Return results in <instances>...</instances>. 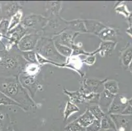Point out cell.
<instances>
[{
  "label": "cell",
  "instance_id": "cell-29",
  "mask_svg": "<svg viewBox=\"0 0 132 131\" xmlns=\"http://www.w3.org/2000/svg\"><path fill=\"white\" fill-rule=\"evenodd\" d=\"M22 58L27 63L30 64H38L37 61L36 53L34 50L26 51V52H21Z\"/></svg>",
  "mask_w": 132,
  "mask_h": 131
},
{
  "label": "cell",
  "instance_id": "cell-20",
  "mask_svg": "<svg viewBox=\"0 0 132 131\" xmlns=\"http://www.w3.org/2000/svg\"><path fill=\"white\" fill-rule=\"evenodd\" d=\"M95 120V117H93V115L87 109L86 111L82 115H80V117L77 119H76L74 121L78 123L81 127L87 128V127L91 125L94 122Z\"/></svg>",
  "mask_w": 132,
  "mask_h": 131
},
{
  "label": "cell",
  "instance_id": "cell-32",
  "mask_svg": "<svg viewBox=\"0 0 132 131\" xmlns=\"http://www.w3.org/2000/svg\"><path fill=\"white\" fill-rule=\"evenodd\" d=\"M115 11L118 13L124 15L126 17H128L130 14V13L127 8V6L123 3H120L118 5V6H116L115 8Z\"/></svg>",
  "mask_w": 132,
  "mask_h": 131
},
{
  "label": "cell",
  "instance_id": "cell-34",
  "mask_svg": "<svg viewBox=\"0 0 132 131\" xmlns=\"http://www.w3.org/2000/svg\"><path fill=\"white\" fill-rule=\"evenodd\" d=\"M98 53L97 50H95L93 54L89 56H87L84 60H82V63H85L87 65H93L94 64L96 60V56L95 55Z\"/></svg>",
  "mask_w": 132,
  "mask_h": 131
},
{
  "label": "cell",
  "instance_id": "cell-2",
  "mask_svg": "<svg viewBox=\"0 0 132 131\" xmlns=\"http://www.w3.org/2000/svg\"><path fill=\"white\" fill-rule=\"evenodd\" d=\"M26 63L17 47L0 50V77L19 76Z\"/></svg>",
  "mask_w": 132,
  "mask_h": 131
},
{
  "label": "cell",
  "instance_id": "cell-40",
  "mask_svg": "<svg viewBox=\"0 0 132 131\" xmlns=\"http://www.w3.org/2000/svg\"><path fill=\"white\" fill-rule=\"evenodd\" d=\"M3 121H0V131H3V124H2Z\"/></svg>",
  "mask_w": 132,
  "mask_h": 131
},
{
  "label": "cell",
  "instance_id": "cell-45",
  "mask_svg": "<svg viewBox=\"0 0 132 131\" xmlns=\"http://www.w3.org/2000/svg\"><path fill=\"white\" fill-rule=\"evenodd\" d=\"M10 131H14V130H10Z\"/></svg>",
  "mask_w": 132,
  "mask_h": 131
},
{
  "label": "cell",
  "instance_id": "cell-17",
  "mask_svg": "<svg viewBox=\"0 0 132 131\" xmlns=\"http://www.w3.org/2000/svg\"><path fill=\"white\" fill-rule=\"evenodd\" d=\"M103 41H112L116 43L117 39V33L114 29L106 27L104 28L98 35Z\"/></svg>",
  "mask_w": 132,
  "mask_h": 131
},
{
  "label": "cell",
  "instance_id": "cell-42",
  "mask_svg": "<svg viewBox=\"0 0 132 131\" xmlns=\"http://www.w3.org/2000/svg\"><path fill=\"white\" fill-rule=\"evenodd\" d=\"M129 70H130L131 73V74H132V62H131V64L129 65Z\"/></svg>",
  "mask_w": 132,
  "mask_h": 131
},
{
  "label": "cell",
  "instance_id": "cell-21",
  "mask_svg": "<svg viewBox=\"0 0 132 131\" xmlns=\"http://www.w3.org/2000/svg\"><path fill=\"white\" fill-rule=\"evenodd\" d=\"M101 130H116L114 123L110 117L109 114H105L104 117L100 121Z\"/></svg>",
  "mask_w": 132,
  "mask_h": 131
},
{
  "label": "cell",
  "instance_id": "cell-14",
  "mask_svg": "<svg viewBox=\"0 0 132 131\" xmlns=\"http://www.w3.org/2000/svg\"><path fill=\"white\" fill-rule=\"evenodd\" d=\"M85 26H86L87 33H92L98 36L99 33L105 28L106 26L100 21L92 19H85L84 20Z\"/></svg>",
  "mask_w": 132,
  "mask_h": 131
},
{
  "label": "cell",
  "instance_id": "cell-22",
  "mask_svg": "<svg viewBox=\"0 0 132 131\" xmlns=\"http://www.w3.org/2000/svg\"><path fill=\"white\" fill-rule=\"evenodd\" d=\"M87 110L93 115V116L96 120H98L99 121L101 120V119L104 117V115L106 114L102 110V109L99 107L98 104H91L88 106Z\"/></svg>",
  "mask_w": 132,
  "mask_h": 131
},
{
  "label": "cell",
  "instance_id": "cell-16",
  "mask_svg": "<svg viewBox=\"0 0 132 131\" xmlns=\"http://www.w3.org/2000/svg\"><path fill=\"white\" fill-rule=\"evenodd\" d=\"M115 47H116V43L114 42L102 41L97 50L101 56L104 57L111 55Z\"/></svg>",
  "mask_w": 132,
  "mask_h": 131
},
{
  "label": "cell",
  "instance_id": "cell-6",
  "mask_svg": "<svg viewBox=\"0 0 132 131\" xmlns=\"http://www.w3.org/2000/svg\"><path fill=\"white\" fill-rule=\"evenodd\" d=\"M28 32L20 24L16 26L12 30L7 32L4 39H7V42L4 45L5 50H10L13 48L17 47V45L23 36L27 34Z\"/></svg>",
  "mask_w": 132,
  "mask_h": 131
},
{
  "label": "cell",
  "instance_id": "cell-18",
  "mask_svg": "<svg viewBox=\"0 0 132 131\" xmlns=\"http://www.w3.org/2000/svg\"><path fill=\"white\" fill-rule=\"evenodd\" d=\"M62 3L61 2H50L46 3V13L47 14V18L55 16H59L61 10Z\"/></svg>",
  "mask_w": 132,
  "mask_h": 131
},
{
  "label": "cell",
  "instance_id": "cell-7",
  "mask_svg": "<svg viewBox=\"0 0 132 131\" xmlns=\"http://www.w3.org/2000/svg\"><path fill=\"white\" fill-rule=\"evenodd\" d=\"M40 33H27L23 36L17 45V49L20 52L34 50L39 38Z\"/></svg>",
  "mask_w": 132,
  "mask_h": 131
},
{
  "label": "cell",
  "instance_id": "cell-43",
  "mask_svg": "<svg viewBox=\"0 0 132 131\" xmlns=\"http://www.w3.org/2000/svg\"><path fill=\"white\" fill-rule=\"evenodd\" d=\"M99 131H110V130H100Z\"/></svg>",
  "mask_w": 132,
  "mask_h": 131
},
{
  "label": "cell",
  "instance_id": "cell-11",
  "mask_svg": "<svg viewBox=\"0 0 132 131\" xmlns=\"http://www.w3.org/2000/svg\"><path fill=\"white\" fill-rule=\"evenodd\" d=\"M128 105V100L126 97L120 94H116L108 110L107 113L109 115L122 114Z\"/></svg>",
  "mask_w": 132,
  "mask_h": 131
},
{
  "label": "cell",
  "instance_id": "cell-41",
  "mask_svg": "<svg viewBox=\"0 0 132 131\" xmlns=\"http://www.w3.org/2000/svg\"><path fill=\"white\" fill-rule=\"evenodd\" d=\"M128 104H129L130 106L132 107V98H131V99H129V100H128Z\"/></svg>",
  "mask_w": 132,
  "mask_h": 131
},
{
  "label": "cell",
  "instance_id": "cell-36",
  "mask_svg": "<svg viewBox=\"0 0 132 131\" xmlns=\"http://www.w3.org/2000/svg\"><path fill=\"white\" fill-rule=\"evenodd\" d=\"M122 114L127 115H132V107L128 104Z\"/></svg>",
  "mask_w": 132,
  "mask_h": 131
},
{
  "label": "cell",
  "instance_id": "cell-9",
  "mask_svg": "<svg viewBox=\"0 0 132 131\" xmlns=\"http://www.w3.org/2000/svg\"><path fill=\"white\" fill-rule=\"evenodd\" d=\"M19 79L22 86L29 92L30 95L33 98L36 93L37 90L39 87V84L36 79V77L31 76L22 72L19 75Z\"/></svg>",
  "mask_w": 132,
  "mask_h": 131
},
{
  "label": "cell",
  "instance_id": "cell-37",
  "mask_svg": "<svg viewBox=\"0 0 132 131\" xmlns=\"http://www.w3.org/2000/svg\"><path fill=\"white\" fill-rule=\"evenodd\" d=\"M126 32L129 35V36H131L132 37V26H130V27L127 30Z\"/></svg>",
  "mask_w": 132,
  "mask_h": 131
},
{
  "label": "cell",
  "instance_id": "cell-3",
  "mask_svg": "<svg viewBox=\"0 0 132 131\" xmlns=\"http://www.w3.org/2000/svg\"><path fill=\"white\" fill-rule=\"evenodd\" d=\"M36 53L45 58V59L59 64H64L67 58L62 56L57 51L52 38L42 36L36 47Z\"/></svg>",
  "mask_w": 132,
  "mask_h": 131
},
{
  "label": "cell",
  "instance_id": "cell-8",
  "mask_svg": "<svg viewBox=\"0 0 132 131\" xmlns=\"http://www.w3.org/2000/svg\"><path fill=\"white\" fill-rule=\"evenodd\" d=\"M110 116L114 123L116 131H132V115L112 114Z\"/></svg>",
  "mask_w": 132,
  "mask_h": 131
},
{
  "label": "cell",
  "instance_id": "cell-24",
  "mask_svg": "<svg viewBox=\"0 0 132 131\" xmlns=\"http://www.w3.org/2000/svg\"><path fill=\"white\" fill-rule=\"evenodd\" d=\"M22 19V10H20L16 13V14L11 17V19L9 20V28H8V32L12 30L13 29L16 28V26L20 24V22Z\"/></svg>",
  "mask_w": 132,
  "mask_h": 131
},
{
  "label": "cell",
  "instance_id": "cell-31",
  "mask_svg": "<svg viewBox=\"0 0 132 131\" xmlns=\"http://www.w3.org/2000/svg\"><path fill=\"white\" fill-rule=\"evenodd\" d=\"M65 130L67 131H86V128L82 127L75 121L70 123L65 127Z\"/></svg>",
  "mask_w": 132,
  "mask_h": 131
},
{
  "label": "cell",
  "instance_id": "cell-35",
  "mask_svg": "<svg viewBox=\"0 0 132 131\" xmlns=\"http://www.w3.org/2000/svg\"><path fill=\"white\" fill-rule=\"evenodd\" d=\"M86 131H99L101 130L100 121L98 120H95L94 122L90 126L86 128Z\"/></svg>",
  "mask_w": 132,
  "mask_h": 131
},
{
  "label": "cell",
  "instance_id": "cell-30",
  "mask_svg": "<svg viewBox=\"0 0 132 131\" xmlns=\"http://www.w3.org/2000/svg\"><path fill=\"white\" fill-rule=\"evenodd\" d=\"M1 105L16 106H19V108H21V106L18 103H16V102H15L14 100L11 99L10 98L5 95L4 94L2 93V92H0V106Z\"/></svg>",
  "mask_w": 132,
  "mask_h": 131
},
{
  "label": "cell",
  "instance_id": "cell-5",
  "mask_svg": "<svg viewBox=\"0 0 132 131\" xmlns=\"http://www.w3.org/2000/svg\"><path fill=\"white\" fill-rule=\"evenodd\" d=\"M47 19L40 14H31L22 19L20 25L27 30L28 33H40L48 22Z\"/></svg>",
  "mask_w": 132,
  "mask_h": 131
},
{
  "label": "cell",
  "instance_id": "cell-4",
  "mask_svg": "<svg viewBox=\"0 0 132 131\" xmlns=\"http://www.w3.org/2000/svg\"><path fill=\"white\" fill-rule=\"evenodd\" d=\"M46 26L42 31V36L53 38L64 31L68 30V20L62 19L59 16L49 18Z\"/></svg>",
  "mask_w": 132,
  "mask_h": 131
},
{
  "label": "cell",
  "instance_id": "cell-19",
  "mask_svg": "<svg viewBox=\"0 0 132 131\" xmlns=\"http://www.w3.org/2000/svg\"><path fill=\"white\" fill-rule=\"evenodd\" d=\"M68 30L80 33H87L83 19H75L68 21Z\"/></svg>",
  "mask_w": 132,
  "mask_h": 131
},
{
  "label": "cell",
  "instance_id": "cell-23",
  "mask_svg": "<svg viewBox=\"0 0 132 131\" xmlns=\"http://www.w3.org/2000/svg\"><path fill=\"white\" fill-rule=\"evenodd\" d=\"M39 71H40V65L39 64L26 63L22 72L31 76L36 77L38 74Z\"/></svg>",
  "mask_w": 132,
  "mask_h": 131
},
{
  "label": "cell",
  "instance_id": "cell-12",
  "mask_svg": "<svg viewBox=\"0 0 132 131\" xmlns=\"http://www.w3.org/2000/svg\"><path fill=\"white\" fill-rule=\"evenodd\" d=\"M3 19L9 20L19 11L22 10V5L19 2H1Z\"/></svg>",
  "mask_w": 132,
  "mask_h": 131
},
{
  "label": "cell",
  "instance_id": "cell-26",
  "mask_svg": "<svg viewBox=\"0 0 132 131\" xmlns=\"http://www.w3.org/2000/svg\"><path fill=\"white\" fill-rule=\"evenodd\" d=\"M104 89L114 95L117 94L119 90L118 82L114 80H108L105 81L104 83Z\"/></svg>",
  "mask_w": 132,
  "mask_h": 131
},
{
  "label": "cell",
  "instance_id": "cell-27",
  "mask_svg": "<svg viewBox=\"0 0 132 131\" xmlns=\"http://www.w3.org/2000/svg\"><path fill=\"white\" fill-rule=\"evenodd\" d=\"M54 43H55V46L57 49V51L62 56H64L67 58H68L72 55V49L69 48L68 47L65 46V45H61V44L56 41H54Z\"/></svg>",
  "mask_w": 132,
  "mask_h": 131
},
{
  "label": "cell",
  "instance_id": "cell-38",
  "mask_svg": "<svg viewBox=\"0 0 132 131\" xmlns=\"http://www.w3.org/2000/svg\"><path fill=\"white\" fill-rule=\"evenodd\" d=\"M3 15H2V8H1V2H0V22L3 20Z\"/></svg>",
  "mask_w": 132,
  "mask_h": 131
},
{
  "label": "cell",
  "instance_id": "cell-28",
  "mask_svg": "<svg viewBox=\"0 0 132 131\" xmlns=\"http://www.w3.org/2000/svg\"><path fill=\"white\" fill-rule=\"evenodd\" d=\"M121 60L123 65L126 67H128L132 62V47L127 48L122 53Z\"/></svg>",
  "mask_w": 132,
  "mask_h": 131
},
{
  "label": "cell",
  "instance_id": "cell-39",
  "mask_svg": "<svg viewBox=\"0 0 132 131\" xmlns=\"http://www.w3.org/2000/svg\"><path fill=\"white\" fill-rule=\"evenodd\" d=\"M128 18H129V23L131 24V25L132 26V13H130V14H129V16H128Z\"/></svg>",
  "mask_w": 132,
  "mask_h": 131
},
{
  "label": "cell",
  "instance_id": "cell-15",
  "mask_svg": "<svg viewBox=\"0 0 132 131\" xmlns=\"http://www.w3.org/2000/svg\"><path fill=\"white\" fill-rule=\"evenodd\" d=\"M114 94H112L106 90L104 89L99 94V101H98V105L99 106L102 110H109L110 105L112 104V101L115 97Z\"/></svg>",
  "mask_w": 132,
  "mask_h": 131
},
{
  "label": "cell",
  "instance_id": "cell-44",
  "mask_svg": "<svg viewBox=\"0 0 132 131\" xmlns=\"http://www.w3.org/2000/svg\"><path fill=\"white\" fill-rule=\"evenodd\" d=\"M110 131H116V130H111Z\"/></svg>",
  "mask_w": 132,
  "mask_h": 131
},
{
  "label": "cell",
  "instance_id": "cell-10",
  "mask_svg": "<svg viewBox=\"0 0 132 131\" xmlns=\"http://www.w3.org/2000/svg\"><path fill=\"white\" fill-rule=\"evenodd\" d=\"M105 80L99 81L97 79H86L83 81V86L80 89L86 94L95 93L100 94L104 89Z\"/></svg>",
  "mask_w": 132,
  "mask_h": 131
},
{
  "label": "cell",
  "instance_id": "cell-1",
  "mask_svg": "<svg viewBox=\"0 0 132 131\" xmlns=\"http://www.w3.org/2000/svg\"><path fill=\"white\" fill-rule=\"evenodd\" d=\"M0 92L18 103L24 111L38 107L27 90L20 84L19 76L0 77Z\"/></svg>",
  "mask_w": 132,
  "mask_h": 131
},
{
  "label": "cell",
  "instance_id": "cell-25",
  "mask_svg": "<svg viewBox=\"0 0 132 131\" xmlns=\"http://www.w3.org/2000/svg\"><path fill=\"white\" fill-rule=\"evenodd\" d=\"M79 111H80V109L78 108L77 106L73 104L70 100L68 101L67 102V104H66L64 111V121H67L68 117H70L71 115H72L73 113L76 112H78Z\"/></svg>",
  "mask_w": 132,
  "mask_h": 131
},
{
  "label": "cell",
  "instance_id": "cell-33",
  "mask_svg": "<svg viewBox=\"0 0 132 131\" xmlns=\"http://www.w3.org/2000/svg\"><path fill=\"white\" fill-rule=\"evenodd\" d=\"M9 20L3 19L0 22V34L2 35L3 37H5L8 32V28H9Z\"/></svg>",
  "mask_w": 132,
  "mask_h": 131
},
{
  "label": "cell",
  "instance_id": "cell-13",
  "mask_svg": "<svg viewBox=\"0 0 132 131\" xmlns=\"http://www.w3.org/2000/svg\"><path fill=\"white\" fill-rule=\"evenodd\" d=\"M79 34L80 33H77V32L66 30L59 36L53 38V39L54 40V41L57 42L61 45H65V46L72 49L73 45L75 44L74 40Z\"/></svg>",
  "mask_w": 132,
  "mask_h": 131
}]
</instances>
